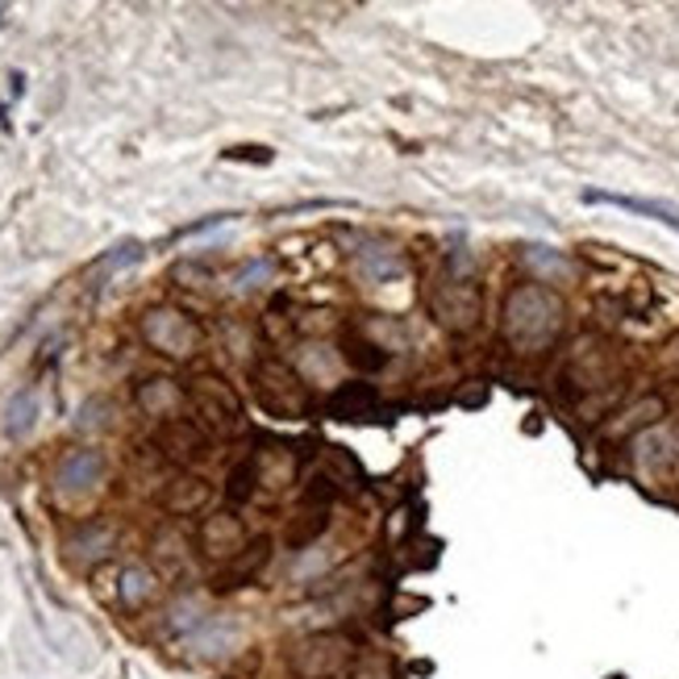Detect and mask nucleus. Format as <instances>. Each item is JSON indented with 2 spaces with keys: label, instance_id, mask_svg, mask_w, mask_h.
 Returning <instances> with one entry per match:
<instances>
[{
  "label": "nucleus",
  "instance_id": "nucleus-1",
  "mask_svg": "<svg viewBox=\"0 0 679 679\" xmlns=\"http://www.w3.org/2000/svg\"><path fill=\"white\" fill-rule=\"evenodd\" d=\"M562 326V305L555 292H546L538 283H521L505 296V338L517 351H542L550 347V338Z\"/></svg>",
  "mask_w": 679,
  "mask_h": 679
},
{
  "label": "nucleus",
  "instance_id": "nucleus-2",
  "mask_svg": "<svg viewBox=\"0 0 679 679\" xmlns=\"http://www.w3.org/2000/svg\"><path fill=\"white\" fill-rule=\"evenodd\" d=\"M354 663V638L342 630H317L292 642L288 671L296 679H338Z\"/></svg>",
  "mask_w": 679,
  "mask_h": 679
},
{
  "label": "nucleus",
  "instance_id": "nucleus-3",
  "mask_svg": "<svg viewBox=\"0 0 679 679\" xmlns=\"http://www.w3.org/2000/svg\"><path fill=\"white\" fill-rule=\"evenodd\" d=\"M251 384H255V397L267 413H280V417H301L308 413V388L305 379L292 372L280 359H258L251 367Z\"/></svg>",
  "mask_w": 679,
  "mask_h": 679
},
{
  "label": "nucleus",
  "instance_id": "nucleus-4",
  "mask_svg": "<svg viewBox=\"0 0 679 679\" xmlns=\"http://www.w3.org/2000/svg\"><path fill=\"white\" fill-rule=\"evenodd\" d=\"M429 317L450 334H471L480 326V283L471 276H450L429 288Z\"/></svg>",
  "mask_w": 679,
  "mask_h": 679
},
{
  "label": "nucleus",
  "instance_id": "nucleus-5",
  "mask_svg": "<svg viewBox=\"0 0 679 679\" xmlns=\"http://www.w3.org/2000/svg\"><path fill=\"white\" fill-rule=\"evenodd\" d=\"M142 334L155 351L171 354V359H187V354L201 347V329L192 326V317H184L180 308H150Z\"/></svg>",
  "mask_w": 679,
  "mask_h": 679
},
{
  "label": "nucleus",
  "instance_id": "nucleus-6",
  "mask_svg": "<svg viewBox=\"0 0 679 679\" xmlns=\"http://www.w3.org/2000/svg\"><path fill=\"white\" fill-rule=\"evenodd\" d=\"M196 542H201V550H205L209 559H217L221 567H226V562H234L238 555L251 546V534H246L242 517L230 513V509H221V513H209L205 521H201Z\"/></svg>",
  "mask_w": 679,
  "mask_h": 679
},
{
  "label": "nucleus",
  "instance_id": "nucleus-7",
  "mask_svg": "<svg viewBox=\"0 0 679 679\" xmlns=\"http://www.w3.org/2000/svg\"><path fill=\"white\" fill-rule=\"evenodd\" d=\"M192 404H196V413L205 417V425L217 429V434H234L238 425H242V404H238V397L221 379H213V375L192 384Z\"/></svg>",
  "mask_w": 679,
  "mask_h": 679
},
{
  "label": "nucleus",
  "instance_id": "nucleus-8",
  "mask_svg": "<svg viewBox=\"0 0 679 679\" xmlns=\"http://www.w3.org/2000/svg\"><path fill=\"white\" fill-rule=\"evenodd\" d=\"M105 480V454L93 446H75L59 459L54 468V493L59 496H84L93 493L96 484Z\"/></svg>",
  "mask_w": 679,
  "mask_h": 679
},
{
  "label": "nucleus",
  "instance_id": "nucleus-9",
  "mask_svg": "<svg viewBox=\"0 0 679 679\" xmlns=\"http://www.w3.org/2000/svg\"><path fill=\"white\" fill-rule=\"evenodd\" d=\"M155 442H159V450H163L167 459H175V463H205V459H209V434L196 422H167L163 429L155 434Z\"/></svg>",
  "mask_w": 679,
  "mask_h": 679
},
{
  "label": "nucleus",
  "instance_id": "nucleus-10",
  "mask_svg": "<svg viewBox=\"0 0 679 679\" xmlns=\"http://www.w3.org/2000/svg\"><path fill=\"white\" fill-rule=\"evenodd\" d=\"M354 271L367 283H388L404 276V255H400L392 242H363L354 251Z\"/></svg>",
  "mask_w": 679,
  "mask_h": 679
},
{
  "label": "nucleus",
  "instance_id": "nucleus-11",
  "mask_svg": "<svg viewBox=\"0 0 679 679\" xmlns=\"http://www.w3.org/2000/svg\"><path fill=\"white\" fill-rule=\"evenodd\" d=\"M267 559H271V542H267V538H255L251 546H246V550H242V555H238L234 562H226V567L217 571L213 587H217V592H234V587L251 584L258 571L267 567Z\"/></svg>",
  "mask_w": 679,
  "mask_h": 679
},
{
  "label": "nucleus",
  "instance_id": "nucleus-12",
  "mask_svg": "<svg viewBox=\"0 0 679 679\" xmlns=\"http://www.w3.org/2000/svg\"><path fill=\"white\" fill-rule=\"evenodd\" d=\"M159 596V575L146 567V562H125L118 571V601L121 609L138 613Z\"/></svg>",
  "mask_w": 679,
  "mask_h": 679
},
{
  "label": "nucleus",
  "instance_id": "nucleus-13",
  "mask_svg": "<svg viewBox=\"0 0 679 679\" xmlns=\"http://www.w3.org/2000/svg\"><path fill=\"white\" fill-rule=\"evenodd\" d=\"M329 413L338 422H367V417L379 413V392H375L372 384H342L329 397Z\"/></svg>",
  "mask_w": 679,
  "mask_h": 679
},
{
  "label": "nucleus",
  "instance_id": "nucleus-14",
  "mask_svg": "<svg viewBox=\"0 0 679 679\" xmlns=\"http://www.w3.org/2000/svg\"><path fill=\"white\" fill-rule=\"evenodd\" d=\"M584 201L587 205H617V209L626 213H642V217L663 221V226H671L679 234V209L667 205V201H642V196H617V192H584Z\"/></svg>",
  "mask_w": 679,
  "mask_h": 679
},
{
  "label": "nucleus",
  "instance_id": "nucleus-15",
  "mask_svg": "<svg viewBox=\"0 0 679 679\" xmlns=\"http://www.w3.org/2000/svg\"><path fill=\"white\" fill-rule=\"evenodd\" d=\"M113 550V530L109 525H80V534L68 538V559L75 567H96Z\"/></svg>",
  "mask_w": 679,
  "mask_h": 679
},
{
  "label": "nucleus",
  "instance_id": "nucleus-16",
  "mask_svg": "<svg viewBox=\"0 0 679 679\" xmlns=\"http://www.w3.org/2000/svg\"><path fill=\"white\" fill-rule=\"evenodd\" d=\"M342 359L363 375H375L388 367V351H384L379 342H372L363 329H347V334H342Z\"/></svg>",
  "mask_w": 679,
  "mask_h": 679
},
{
  "label": "nucleus",
  "instance_id": "nucleus-17",
  "mask_svg": "<svg viewBox=\"0 0 679 679\" xmlns=\"http://www.w3.org/2000/svg\"><path fill=\"white\" fill-rule=\"evenodd\" d=\"M138 404L146 417H175L184 404V392L175 379H146L138 384Z\"/></svg>",
  "mask_w": 679,
  "mask_h": 679
},
{
  "label": "nucleus",
  "instance_id": "nucleus-18",
  "mask_svg": "<svg viewBox=\"0 0 679 679\" xmlns=\"http://www.w3.org/2000/svg\"><path fill=\"white\" fill-rule=\"evenodd\" d=\"M238 638H242V630H238V621H230V617H209L201 630L192 633V646L196 651H205V655H230V646H238Z\"/></svg>",
  "mask_w": 679,
  "mask_h": 679
},
{
  "label": "nucleus",
  "instance_id": "nucleus-19",
  "mask_svg": "<svg viewBox=\"0 0 679 679\" xmlns=\"http://www.w3.org/2000/svg\"><path fill=\"white\" fill-rule=\"evenodd\" d=\"M209 505V484L205 480H192V475H180L171 488H167V509L171 513H196Z\"/></svg>",
  "mask_w": 679,
  "mask_h": 679
},
{
  "label": "nucleus",
  "instance_id": "nucleus-20",
  "mask_svg": "<svg viewBox=\"0 0 679 679\" xmlns=\"http://www.w3.org/2000/svg\"><path fill=\"white\" fill-rule=\"evenodd\" d=\"M34 422H38V392H34V388H25V392H17V397L9 400L4 434H9V438H22V434L34 429Z\"/></svg>",
  "mask_w": 679,
  "mask_h": 679
},
{
  "label": "nucleus",
  "instance_id": "nucleus-21",
  "mask_svg": "<svg viewBox=\"0 0 679 679\" xmlns=\"http://www.w3.org/2000/svg\"><path fill=\"white\" fill-rule=\"evenodd\" d=\"M329 530V509H308L292 521V530H288V546H296V550H305L313 542L322 538Z\"/></svg>",
  "mask_w": 679,
  "mask_h": 679
},
{
  "label": "nucleus",
  "instance_id": "nucleus-22",
  "mask_svg": "<svg viewBox=\"0 0 679 679\" xmlns=\"http://www.w3.org/2000/svg\"><path fill=\"white\" fill-rule=\"evenodd\" d=\"M271 276H276V263H271V258H255V263H246L234 276V292H255V288H263Z\"/></svg>",
  "mask_w": 679,
  "mask_h": 679
},
{
  "label": "nucleus",
  "instance_id": "nucleus-23",
  "mask_svg": "<svg viewBox=\"0 0 679 679\" xmlns=\"http://www.w3.org/2000/svg\"><path fill=\"white\" fill-rule=\"evenodd\" d=\"M255 488H258L255 459H246V463H238L234 468V475H230V488H226V493H230V500L242 505V500H251V496H255Z\"/></svg>",
  "mask_w": 679,
  "mask_h": 679
},
{
  "label": "nucleus",
  "instance_id": "nucleus-24",
  "mask_svg": "<svg viewBox=\"0 0 679 679\" xmlns=\"http://www.w3.org/2000/svg\"><path fill=\"white\" fill-rule=\"evenodd\" d=\"M326 459H329V468L338 471V475H347V480H359V475H363V471H359V463H354L342 446H326Z\"/></svg>",
  "mask_w": 679,
  "mask_h": 679
},
{
  "label": "nucleus",
  "instance_id": "nucleus-25",
  "mask_svg": "<svg viewBox=\"0 0 679 679\" xmlns=\"http://www.w3.org/2000/svg\"><path fill=\"white\" fill-rule=\"evenodd\" d=\"M138 255H142V251L134 246V242H130V246H118V255H105V258H100V267H125V263H134Z\"/></svg>",
  "mask_w": 679,
  "mask_h": 679
}]
</instances>
